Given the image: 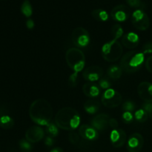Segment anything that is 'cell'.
<instances>
[{"label": "cell", "instance_id": "16", "mask_svg": "<svg viewBox=\"0 0 152 152\" xmlns=\"http://www.w3.org/2000/svg\"><path fill=\"white\" fill-rule=\"evenodd\" d=\"M79 134L83 138L88 141H94L99 137V133L97 131L89 125L84 124L80 126L79 129Z\"/></svg>", "mask_w": 152, "mask_h": 152}, {"label": "cell", "instance_id": "40", "mask_svg": "<svg viewBox=\"0 0 152 152\" xmlns=\"http://www.w3.org/2000/svg\"><path fill=\"white\" fill-rule=\"evenodd\" d=\"M50 152H64V151L63 150H62V148H61L60 147H55V148H52Z\"/></svg>", "mask_w": 152, "mask_h": 152}, {"label": "cell", "instance_id": "2", "mask_svg": "<svg viewBox=\"0 0 152 152\" xmlns=\"http://www.w3.org/2000/svg\"><path fill=\"white\" fill-rule=\"evenodd\" d=\"M55 123L62 130L73 131L80 124V115L78 111L71 107L62 108L56 113L54 118Z\"/></svg>", "mask_w": 152, "mask_h": 152}, {"label": "cell", "instance_id": "28", "mask_svg": "<svg viewBox=\"0 0 152 152\" xmlns=\"http://www.w3.org/2000/svg\"><path fill=\"white\" fill-rule=\"evenodd\" d=\"M135 108H136V105H135L134 102L131 100H127L124 102V103L123 104V106H122V109L124 112L125 111H129V112L132 113L135 111Z\"/></svg>", "mask_w": 152, "mask_h": 152}, {"label": "cell", "instance_id": "26", "mask_svg": "<svg viewBox=\"0 0 152 152\" xmlns=\"http://www.w3.org/2000/svg\"><path fill=\"white\" fill-rule=\"evenodd\" d=\"M134 119L139 123H145L148 120V114L143 108H140L134 112Z\"/></svg>", "mask_w": 152, "mask_h": 152}, {"label": "cell", "instance_id": "10", "mask_svg": "<svg viewBox=\"0 0 152 152\" xmlns=\"http://www.w3.org/2000/svg\"><path fill=\"white\" fill-rule=\"evenodd\" d=\"M103 76V69L98 65L89 66L83 72V77L87 82L95 83Z\"/></svg>", "mask_w": 152, "mask_h": 152}, {"label": "cell", "instance_id": "37", "mask_svg": "<svg viewBox=\"0 0 152 152\" xmlns=\"http://www.w3.org/2000/svg\"><path fill=\"white\" fill-rule=\"evenodd\" d=\"M44 143L45 145L48 147L53 146V145L54 144V139H53V137H50V136L45 137Z\"/></svg>", "mask_w": 152, "mask_h": 152}, {"label": "cell", "instance_id": "38", "mask_svg": "<svg viewBox=\"0 0 152 152\" xmlns=\"http://www.w3.org/2000/svg\"><path fill=\"white\" fill-rule=\"evenodd\" d=\"M108 126L113 129H118V122L116 119L114 118H110L109 121H108Z\"/></svg>", "mask_w": 152, "mask_h": 152}, {"label": "cell", "instance_id": "12", "mask_svg": "<svg viewBox=\"0 0 152 152\" xmlns=\"http://www.w3.org/2000/svg\"><path fill=\"white\" fill-rule=\"evenodd\" d=\"M127 140L126 132L121 129H114L110 134V141L114 148H121Z\"/></svg>", "mask_w": 152, "mask_h": 152}, {"label": "cell", "instance_id": "30", "mask_svg": "<svg viewBox=\"0 0 152 152\" xmlns=\"http://www.w3.org/2000/svg\"><path fill=\"white\" fill-rule=\"evenodd\" d=\"M98 85H99V88L101 89H103V90H108V89L111 88V83L109 80H108L107 78H102L98 81Z\"/></svg>", "mask_w": 152, "mask_h": 152}, {"label": "cell", "instance_id": "24", "mask_svg": "<svg viewBox=\"0 0 152 152\" xmlns=\"http://www.w3.org/2000/svg\"><path fill=\"white\" fill-rule=\"evenodd\" d=\"M21 12L27 18H29L33 14V7L29 0H25L21 5Z\"/></svg>", "mask_w": 152, "mask_h": 152}, {"label": "cell", "instance_id": "8", "mask_svg": "<svg viewBox=\"0 0 152 152\" xmlns=\"http://www.w3.org/2000/svg\"><path fill=\"white\" fill-rule=\"evenodd\" d=\"M71 39L74 45L78 48H84L90 43V34L88 31L83 27L76 28L71 34Z\"/></svg>", "mask_w": 152, "mask_h": 152}, {"label": "cell", "instance_id": "6", "mask_svg": "<svg viewBox=\"0 0 152 152\" xmlns=\"http://www.w3.org/2000/svg\"><path fill=\"white\" fill-rule=\"evenodd\" d=\"M101 102L104 106L109 108H114L120 106L123 102V97L120 93L113 88L105 90L101 96Z\"/></svg>", "mask_w": 152, "mask_h": 152}, {"label": "cell", "instance_id": "22", "mask_svg": "<svg viewBox=\"0 0 152 152\" xmlns=\"http://www.w3.org/2000/svg\"><path fill=\"white\" fill-rule=\"evenodd\" d=\"M91 16L98 22H106L109 19L108 13L103 9H95L91 12Z\"/></svg>", "mask_w": 152, "mask_h": 152}, {"label": "cell", "instance_id": "29", "mask_svg": "<svg viewBox=\"0 0 152 152\" xmlns=\"http://www.w3.org/2000/svg\"><path fill=\"white\" fill-rule=\"evenodd\" d=\"M78 78H79V73L74 72L72 74H71L68 78V86L71 88H74L77 86L78 83Z\"/></svg>", "mask_w": 152, "mask_h": 152}, {"label": "cell", "instance_id": "34", "mask_svg": "<svg viewBox=\"0 0 152 152\" xmlns=\"http://www.w3.org/2000/svg\"><path fill=\"white\" fill-rule=\"evenodd\" d=\"M142 52L144 55L152 53V42H148L142 48Z\"/></svg>", "mask_w": 152, "mask_h": 152}, {"label": "cell", "instance_id": "15", "mask_svg": "<svg viewBox=\"0 0 152 152\" xmlns=\"http://www.w3.org/2000/svg\"><path fill=\"white\" fill-rule=\"evenodd\" d=\"M137 93L140 98L145 102H152V83L142 82L137 87Z\"/></svg>", "mask_w": 152, "mask_h": 152}, {"label": "cell", "instance_id": "23", "mask_svg": "<svg viewBox=\"0 0 152 152\" xmlns=\"http://www.w3.org/2000/svg\"><path fill=\"white\" fill-rule=\"evenodd\" d=\"M111 34L113 37V39L118 40L119 39L122 38L124 35V31L123 29V27L120 24H115L111 27Z\"/></svg>", "mask_w": 152, "mask_h": 152}, {"label": "cell", "instance_id": "9", "mask_svg": "<svg viewBox=\"0 0 152 152\" xmlns=\"http://www.w3.org/2000/svg\"><path fill=\"white\" fill-rule=\"evenodd\" d=\"M111 16L117 22H123L128 20L131 16V10L125 4H118L112 9Z\"/></svg>", "mask_w": 152, "mask_h": 152}, {"label": "cell", "instance_id": "3", "mask_svg": "<svg viewBox=\"0 0 152 152\" xmlns=\"http://www.w3.org/2000/svg\"><path fill=\"white\" fill-rule=\"evenodd\" d=\"M145 62V55L142 51L130 50L122 56L120 65L124 72L132 74L139 71Z\"/></svg>", "mask_w": 152, "mask_h": 152}, {"label": "cell", "instance_id": "36", "mask_svg": "<svg viewBox=\"0 0 152 152\" xmlns=\"http://www.w3.org/2000/svg\"><path fill=\"white\" fill-rule=\"evenodd\" d=\"M145 66L147 71L152 74V55L148 57L145 61Z\"/></svg>", "mask_w": 152, "mask_h": 152}, {"label": "cell", "instance_id": "31", "mask_svg": "<svg viewBox=\"0 0 152 152\" xmlns=\"http://www.w3.org/2000/svg\"><path fill=\"white\" fill-rule=\"evenodd\" d=\"M126 1L127 4L132 7L139 8L142 10L144 7L143 2L142 1V0H126Z\"/></svg>", "mask_w": 152, "mask_h": 152}, {"label": "cell", "instance_id": "19", "mask_svg": "<svg viewBox=\"0 0 152 152\" xmlns=\"http://www.w3.org/2000/svg\"><path fill=\"white\" fill-rule=\"evenodd\" d=\"M84 109L88 114H95L100 109V103L99 101L94 99H88L83 105Z\"/></svg>", "mask_w": 152, "mask_h": 152}, {"label": "cell", "instance_id": "27", "mask_svg": "<svg viewBox=\"0 0 152 152\" xmlns=\"http://www.w3.org/2000/svg\"><path fill=\"white\" fill-rule=\"evenodd\" d=\"M19 146L22 152H30L32 150L33 148L31 142L27 140L26 139H22L19 140Z\"/></svg>", "mask_w": 152, "mask_h": 152}, {"label": "cell", "instance_id": "18", "mask_svg": "<svg viewBox=\"0 0 152 152\" xmlns=\"http://www.w3.org/2000/svg\"><path fill=\"white\" fill-rule=\"evenodd\" d=\"M83 92L88 97L94 98L100 94L101 89L99 85L96 83L87 82L83 85Z\"/></svg>", "mask_w": 152, "mask_h": 152}, {"label": "cell", "instance_id": "17", "mask_svg": "<svg viewBox=\"0 0 152 152\" xmlns=\"http://www.w3.org/2000/svg\"><path fill=\"white\" fill-rule=\"evenodd\" d=\"M121 42L126 48L134 49L139 45L140 37L134 32H129L122 37Z\"/></svg>", "mask_w": 152, "mask_h": 152}, {"label": "cell", "instance_id": "13", "mask_svg": "<svg viewBox=\"0 0 152 152\" xmlns=\"http://www.w3.org/2000/svg\"><path fill=\"white\" fill-rule=\"evenodd\" d=\"M45 137V131L39 126H34L29 128L25 132V139L31 143L41 141Z\"/></svg>", "mask_w": 152, "mask_h": 152}, {"label": "cell", "instance_id": "11", "mask_svg": "<svg viewBox=\"0 0 152 152\" xmlns=\"http://www.w3.org/2000/svg\"><path fill=\"white\" fill-rule=\"evenodd\" d=\"M144 145V138L140 134H132L127 141V150L129 152H140Z\"/></svg>", "mask_w": 152, "mask_h": 152}, {"label": "cell", "instance_id": "20", "mask_svg": "<svg viewBox=\"0 0 152 152\" xmlns=\"http://www.w3.org/2000/svg\"><path fill=\"white\" fill-rule=\"evenodd\" d=\"M108 76L112 80H118L123 75V71L120 65H112L108 68Z\"/></svg>", "mask_w": 152, "mask_h": 152}, {"label": "cell", "instance_id": "5", "mask_svg": "<svg viewBox=\"0 0 152 152\" xmlns=\"http://www.w3.org/2000/svg\"><path fill=\"white\" fill-rule=\"evenodd\" d=\"M123 45L117 40L112 39L105 43L101 49L102 58L108 62H114L119 60L123 55Z\"/></svg>", "mask_w": 152, "mask_h": 152}, {"label": "cell", "instance_id": "39", "mask_svg": "<svg viewBox=\"0 0 152 152\" xmlns=\"http://www.w3.org/2000/svg\"><path fill=\"white\" fill-rule=\"evenodd\" d=\"M26 27L29 30H33L35 27V23H34V20L31 19H28L26 21Z\"/></svg>", "mask_w": 152, "mask_h": 152}, {"label": "cell", "instance_id": "25", "mask_svg": "<svg viewBox=\"0 0 152 152\" xmlns=\"http://www.w3.org/2000/svg\"><path fill=\"white\" fill-rule=\"evenodd\" d=\"M45 132L48 135L52 137H56L59 135V127L56 125V123H53L50 122L49 124L45 126Z\"/></svg>", "mask_w": 152, "mask_h": 152}, {"label": "cell", "instance_id": "21", "mask_svg": "<svg viewBox=\"0 0 152 152\" xmlns=\"http://www.w3.org/2000/svg\"><path fill=\"white\" fill-rule=\"evenodd\" d=\"M14 120L10 116L4 114L0 117V127L4 130H9L14 126Z\"/></svg>", "mask_w": 152, "mask_h": 152}, {"label": "cell", "instance_id": "4", "mask_svg": "<svg viewBox=\"0 0 152 152\" xmlns=\"http://www.w3.org/2000/svg\"><path fill=\"white\" fill-rule=\"evenodd\" d=\"M65 60L68 67L74 72L80 73L86 65V56L83 52L77 48H71L65 53Z\"/></svg>", "mask_w": 152, "mask_h": 152}, {"label": "cell", "instance_id": "35", "mask_svg": "<svg viewBox=\"0 0 152 152\" xmlns=\"http://www.w3.org/2000/svg\"><path fill=\"white\" fill-rule=\"evenodd\" d=\"M142 108H143L146 111L148 117L152 119V102H145L142 105Z\"/></svg>", "mask_w": 152, "mask_h": 152}, {"label": "cell", "instance_id": "7", "mask_svg": "<svg viewBox=\"0 0 152 152\" xmlns=\"http://www.w3.org/2000/svg\"><path fill=\"white\" fill-rule=\"evenodd\" d=\"M132 25L139 31H146L150 26V19L146 13L141 9H137L133 12L131 16Z\"/></svg>", "mask_w": 152, "mask_h": 152}, {"label": "cell", "instance_id": "32", "mask_svg": "<svg viewBox=\"0 0 152 152\" xmlns=\"http://www.w3.org/2000/svg\"><path fill=\"white\" fill-rule=\"evenodd\" d=\"M122 119L123 121L126 124H130L134 121V116L133 115L132 112H129V111H125L122 114Z\"/></svg>", "mask_w": 152, "mask_h": 152}, {"label": "cell", "instance_id": "1", "mask_svg": "<svg viewBox=\"0 0 152 152\" xmlns=\"http://www.w3.org/2000/svg\"><path fill=\"white\" fill-rule=\"evenodd\" d=\"M29 116L32 121L39 126H46L53 118V108L46 99H36L30 106Z\"/></svg>", "mask_w": 152, "mask_h": 152}, {"label": "cell", "instance_id": "33", "mask_svg": "<svg viewBox=\"0 0 152 152\" xmlns=\"http://www.w3.org/2000/svg\"><path fill=\"white\" fill-rule=\"evenodd\" d=\"M80 135L76 132H71L69 134V141L73 145H78L80 141Z\"/></svg>", "mask_w": 152, "mask_h": 152}, {"label": "cell", "instance_id": "14", "mask_svg": "<svg viewBox=\"0 0 152 152\" xmlns=\"http://www.w3.org/2000/svg\"><path fill=\"white\" fill-rule=\"evenodd\" d=\"M110 117L106 114H99L95 116L91 120V126L94 128L98 132H103L105 129H108V121H109Z\"/></svg>", "mask_w": 152, "mask_h": 152}, {"label": "cell", "instance_id": "41", "mask_svg": "<svg viewBox=\"0 0 152 152\" xmlns=\"http://www.w3.org/2000/svg\"><path fill=\"white\" fill-rule=\"evenodd\" d=\"M1 1H4V0H1Z\"/></svg>", "mask_w": 152, "mask_h": 152}]
</instances>
